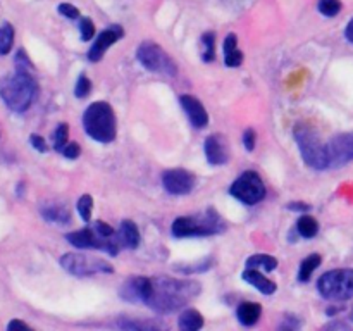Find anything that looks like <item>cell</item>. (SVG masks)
I'll use <instances>...</instances> for the list:
<instances>
[{
    "instance_id": "6da1fadb",
    "label": "cell",
    "mask_w": 353,
    "mask_h": 331,
    "mask_svg": "<svg viewBox=\"0 0 353 331\" xmlns=\"http://www.w3.org/2000/svg\"><path fill=\"white\" fill-rule=\"evenodd\" d=\"M200 285L195 281L169 278H148L145 303L157 312H174L186 305L190 299L199 293Z\"/></svg>"
},
{
    "instance_id": "7a4b0ae2",
    "label": "cell",
    "mask_w": 353,
    "mask_h": 331,
    "mask_svg": "<svg viewBox=\"0 0 353 331\" xmlns=\"http://www.w3.org/2000/svg\"><path fill=\"white\" fill-rule=\"evenodd\" d=\"M38 85L30 71L16 69V72L0 81V97L3 103L14 112H24L30 109L37 97Z\"/></svg>"
},
{
    "instance_id": "3957f363",
    "label": "cell",
    "mask_w": 353,
    "mask_h": 331,
    "mask_svg": "<svg viewBox=\"0 0 353 331\" xmlns=\"http://www.w3.org/2000/svg\"><path fill=\"white\" fill-rule=\"evenodd\" d=\"M83 126L86 133L97 141L109 143L116 138V114L107 102H95L83 114Z\"/></svg>"
},
{
    "instance_id": "277c9868",
    "label": "cell",
    "mask_w": 353,
    "mask_h": 331,
    "mask_svg": "<svg viewBox=\"0 0 353 331\" xmlns=\"http://www.w3.org/2000/svg\"><path fill=\"white\" fill-rule=\"evenodd\" d=\"M224 230L223 219L216 210L209 209L203 214H196V216H185L178 217L172 223V233L178 238L185 237H209V234L221 233Z\"/></svg>"
},
{
    "instance_id": "5b68a950",
    "label": "cell",
    "mask_w": 353,
    "mask_h": 331,
    "mask_svg": "<svg viewBox=\"0 0 353 331\" xmlns=\"http://www.w3.org/2000/svg\"><path fill=\"white\" fill-rule=\"evenodd\" d=\"M295 140L299 143L300 154H302L303 161L314 169H324L330 166V159H327L326 145L319 140L316 131L312 128L305 126V124H299L295 128Z\"/></svg>"
},
{
    "instance_id": "8992f818",
    "label": "cell",
    "mask_w": 353,
    "mask_h": 331,
    "mask_svg": "<svg viewBox=\"0 0 353 331\" xmlns=\"http://www.w3.org/2000/svg\"><path fill=\"white\" fill-rule=\"evenodd\" d=\"M319 293L327 300H348L353 297V269H334L317 281Z\"/></svg>"
},
{
    "instance_id": "52a82bcc",
    "label": "cell",
    "mask_w": 353,
    "mask_h": 331,
    "mask_svg": "<svg viewBox=\"0 0 353 331\" xmlns=\"http://www.w3.org/2000/svg\"><path fill=\"white\" fill-rule=\"evenodd\" d=\"M137 57L141 62V66L148 69V71L165 72L169 76H174L178 72V66L174 64V61L159 45H155L154 41L141 43L137 52Z\"/></svg>"
},
{
    "instance_id": "ba28073f",
    "label": "cell",
    "mask_w": 353,
    "mask_h": 331,
    "mask_svg": "<svg viewBox=\"0 0 353 331\" xmlns=\"http://www.w3.org/2000/svg\"><path fill=\"white\" fill-rule=\"evenodd\" d=\"M231 195L247 205L259 203L265 197V186L261 176L254 171H247L231 185Z\"/></svg>"
},
{
    "instance_id": "9c48e42d",
    "label": "cell",
    "mask_w": 353,
    "mask_h": 331,
    "mask_svg": "<svg viewBox=\"0 0 353 331\" xmlns=\"http://www.w3.org/2000/svg\"><path fill=\"white\" fill-rule=\"evenodd\" d=\"M65 238H68L69 243L78 248H102L110 255H116L119 252L121 241H117L119 237H116V234L114 237H102L99 231H95V228L93 230L85 228L81 231H74V233H69Z\"/></svg>"
},
{
    "instance_id": "30bf717a",
    "label": "cell",
    "mask_w": 353,
    "mask_h": 331,
    "mask_svg": "<svg viewBox=\"0 0 353 331\" xmlns=\"http://www.w3.org/2000/svg\"><path fill=\"white\" fill-rule=\"evenodd\" d=\"M61 265L74 276H90L97 272H112V265L102 259L88 257L85 254H65L62 255Z\"/></svg>"
},
{
    "instance_id": "8fae6325",
    "label": "cell",
    "mask_w": 353,
    "mask_h": 331,
    "mask_svg": "<svg viewBox=\"0 0 353 331\" xmlns=\"http://www.w3.org/2000/svg\"><path fill=\"white\" fill-rule=\"evenodd\" d=\"M330 166L340 168L353 161V133L336 134L330 143L326 145Z\"/></svg>"
},
{
    "instance_id": "7c38bea8",
    "label": "cell",
    "mask_w": 353,
    "mask_h": 331,
    "mask_svg": "<svg viewBox=\"0 0 353 331\" xmlns=\"http://www.w3.org/2000/svg\"><path fill=\"white\" fill-rule=\"evenodd\" d=\"M195 176L186 169H171L162 176V185L172 195H186L195 188Z\"/></svg>"
},
{
    "instance_id": "4fadbf2b",
    "label": "cell",
    "mask_w": 353,
    "mask_h": 331,
    "mask_svg": "<svg viewBox=\"0 0 353 331\" xmlns=\"http://www.w3.org/2000/svg\"><path fill=\"white\" fill-rule=\"evenodd\" d=\"M123 37H124V30L121 26H117V24H114V26H109L105 31H102V33L97 37L95 43L92 45V48H90V52H88L90 61L99 62L100 59L103 57V54H105L107 48L112 47V45Z\"/></svg>"
},
{
    "instance_id": "5bb4252c",
    "label": "cell",
    "mask_w": 353,
    "mask_h": 331,
    "mask_svg": "<svg viewBox=\"0 0 353 331\" xmlns=\"http://www.w3.org/2000/svg\"><path fill=\"white\" fill-rule=\"evenodd\" d=\"M179 102H181L183 109H185L186 116H188V119L192 121L193 126L195 128H205L207 126V123H209V114H207L205 107L202 106V102H200L196 97L181 95Z\"/></svg>"
},
{
    "instance_id": "9a60e30c",
    "label": "cell",
    "mask_w": 353,
    "mask_h": 331,
    "mask_svg": "<svg viewBox=\"0 0 353 331\" xmlns=\"http://www.w3.org/2000/svg\"><path fill=\"white\" fill-rule=\"evenodd\" d=\"M203 150H205L207 161L212 166H223L228 162V145L224 141L223 137L219 134H210L205 140V145H203Z\"/></svg>"
},
{
    "instance_id": "2e32d148",
    "label": "cell",
    "mask_w": 353,
    "mask_h": 331,
    "mask_svg": "<svg viewBox=\"0 0 353 331\" xmlns=\"http://www.w3.org/2000/svg\"><path fill=\"white\" fill-rule=\"evenodd\" d=\"M148 278H131L121 286V297L128 302H145Z\"/></svg>"
},
{
    "instance_id": "e0dca14e",
    "label": "cell",
    "mask_w": 353,
    "mask_h": 331,
    "mask_svg": "<svg viewBox=\"0 0 353 331\" xmlns=\"http://www.w3.org/2000/svg\"><path fill=\"white\" fill-rule=\"evenodd\" d=\"M243 279L247 283H250V285H254L255 288H257L259 292L264 293V295H271V293H274L276 290H278L276 283L271 281L269 278H265V276H262V272L259 271V269L248 268L247 271L243 272Z\"/></svg>"
},
{
    "instance_id": "ac0fdd59",
    "label": "cell",
    "mask_w": 353,
    "mask_h": 331,
    "mask_svg": "<svg viewBox=\"0 0 353 331\" xmlns=\"http://www.w3.org/2000/svg\"><path fill=\"white\" fill-rule=\"evenodd\" d=\"M119 241L128 248H137L138 243H140V231H138L137 224L133 221L126 219L121 223L119 228Z\"/></svg>"
},
{
    "instance_id": "d6986e66",
    "label": "cell",
    "mask_w": 353,
    "mask_h": 331,
    "mask_svg": "<svg viewBox=\"0 0 353 331\" xmlns=\"http://www.w3.org/2000/svg\"><path fill=\"white\" fill-rule=\"evenodd\" d=\"M261 305L255 302H243L236 310L238 319H240V323L245 324V326H254V324L261 319Z\"/></svg>"
},
{
    "instance_id": "ffe728a7",
    "label": "cell",
    "mask_w": 353,
    "mask_h": 331,
    "mask_svg": "<svg viewBox=\"0 0 353 331\" xmlns=\"http://www.w3.org/2000/svg\"><path fill=\"white\" fill-rule=\"evenodd\" d=\"M41 216H43L47 221H50V223H59V224H65L69 223V219H71L69 210L65 209L64 205H57V203L41 207Z\"/></svg>"
},
{
    "instance_id": "44dd1931",
    "label": "cell",
    "mask_w": 353,
    "mask_h": 331,
    "mask_svg": "<svg viewBox=\"0 0 353 331\" xmlns=\"http://www.w3.org/2000/svg\"><path fill=\"white\" fill-rule=\"evenodd\" d=\"M203 326V317L199 310L188 309L179 316V328L186 331H196Z\"/></svg>"
},
{
    "instance_id": "7402d4cb",
    "label": "cell",
    "mask_w": 353,
    "mask_h": 331,
    "mask_svg": "<svg viewBox=\"0 0 353 331\" xmlns=\"http://www.w3.org/2000/svg\"><path fill=\"white\" fill-rule=\"evenodd\" d=\"M247 268L271 272L278 268V261H276L274 257H271V255L257 254V255H252V257L247 259Z\"/></svg>"
},
{
    "instance_id": "603a6c76",
    "label": "cell",
    "mask_w": 353,
    "mask_h": 331,
    "mask_svg": "<svg viewBox=\"0 0 353 331\" xmlns=\"http://www.w3.org/2000/svg\"><path fill=\"white\" fill-rule=\"evenodd\" d=\"M321 261H323V259H321L319 254H312V255H309L307 259H303L302 265H300V271H299L300 281H309L310 276H312V272L321 265Z\"/></svg>"
},
{
    "instance_id": "cb8c5ba5",
    "label": "cell",
    "mask_w": 353,
    "mask_h": 331,
    "mask_svg": "<svg viewBox=\"0 0 353 331\" xmlns=\"http://www.w3.org/2000/svg\"><path fill=\"white\" fill-rule=\"evenodd\" d=\"M296 230H299V233L302 234L303 238H312L316 237L317 231H319V223H317L314 217L302 216L299 219V223H296Z\"/></svg>"
},
{
    "instance_id": "d4e9b609",
    "label": "cell",
    "mask_w": 353,
    "mask_h": 331,
    "mask_svg": "<svg viewBox=\"0 0 353 331\" xmlns=\"http://www.w3.org/2000/svg\"><path fill=\"white\" fill-rule=\"evenodd\" d=\"M14 43V28L9 23L0 26V55L9 54Z\"/></svg>"
},
{
    "instance_id": "484cf974",
    "label": "cell",
    "mask_w": 353,
    "mask_h": 331,
    "mask_svg": "<svg viewBox=\"0 0 353 331\" xmlns=\"http://www.w3.org/2000/svg\"><path fill=\"white\" fill-rule=\"evenodd\" d=\"M68 137H69L68 124L61 123L54 133V148L55 150H62V148L68 145Z\"/></svg>"
},
{
    "instance_id": "4316f807",
    "label": "cell",
    "mask_w": 353,
    "mask_h": 331,
    "mask_svg": "<svg viewBox=\"0 0 353 331\" xmlns=\"http://www.w3.org/2000/svg\"><path fill=\"white\" fill-rule=\"evenodd\" d=\"M92 207L93 200L90 195H83L81 199L78 200V212L85 223H90V221H92Z\"/></svg>"
},
{
    "instance_id": "83f0119b",
    "label": "cell",
    "mask_w": 353,
    "mask_h": 331,
    "mask_svg": "<svg viewBox=\"0 0 353 331\" xmlns=\"http://www.w3.org/2000/svg\"><path fill=\"white\" fill-rule=\"evenodd\" d=\"M319 10L321 14L327 17H334L341 10V2L340 0H319Z\"/></svg>"
},
{
    "instance_id": "f1b7e54d",
    "label": "cell",
    "mask_w": 353,
    "mask_h": 331,
    "mask_svg": "<svg viewBox=\"0 0 353 331\" xmlns=\"http://www.w3.org/2000/svg\"><path fill=\"white\" fill-rule=\"evenodd\" d=\"M203 45H205V52H203V61L210 62L216 57V34L205 33L203 34Z\"/></svg>"
},
{
    "instance_id": "f546056e",
    "label": "cell",
    "mask_w": 353,
    "mask_h": 331,
    "mask_svg": "<svg viewBox=\"0 0 353 331\" xmlns=\"http://www.w3.org/2000/svg\"><path fill=\"white\" fill-rule=\"evenodd\" d=\"M90 92H92V81H90L85 74L79 76L78 83H76V88H74L76 97H78V99H85Z\"/></svg>"
},
{
    "instance_id": "4dcf8cb0",
    "label": "cell",
    "mask_w": 353,
    "mask_h": 331,
    "mask_svg": "<svg viewBox=\"0 0 353 331\" xmlns=\"http://www.w3.org/2000/svg\"><path fill=\"white\" fill-rule=\"evenodd\" d=\"M79 33H81V38L85 41H90L95 34V26H93L92 19L90 17H83L81 23H79Z\"/></svg>"
},
{
    "instance_id": "1f68e13d",
    "label": "cell",
    "mask_w": 353,
    "mask_h": 331,
    "mask_svg": "<svg viewBox=\"0 0 353 331\" xmlns=\"http://www.w3.org/2000/svg\"><path fill=\"white\" fill-rule=\"evenodd\" d=\"M224 62H226V66H230V68H238V66L243 62V54H241L238 48L226 52V54H224Z\"/></svg>"
},
{
    "instance_id": "d6a6232c",
    "label": "cell",
    "mask_w": 353,
    "mask_h": 331,
    "mask_svg": "<svg viewBox=\"0 0 353 331\" xmlns=\"http://www.w3.org/2000/svg\"><path fill=\"white\" fill-rule=\"evenodd\" d=\"M16 68L17 69H24V71H30V69H33V64L30 62V59H28L26 52L21 48V50H17L16 54Z\"/></svg>"
},
{
    "instance_id": "836d02e7",
    "label": "cell",
    "mask_w": 353,
    "mask_h": 331,
    "mask_svg": "<svg viewBox=\"0 0 353 331\" xmlns=\"http://www.w3.org/2000/svg\"><path fill=\"white\" fill-rule=\"evenodd\" d=\"M59 12H61L62 16L69 17V19H76V17L79 16V10L76 9L74 6H71V3H61V6H59Z\"/></svg>"
},
{
    "instance_id": "e575fe53",
    "label": "cell",
    "mask_w": 353,
    "mask_h": 331,
    "mask_svg": "<svg viewBox=\"0 0 353 331\" xmlns=\"http://www.w3.org/2000/svg\"><path fill=\"white\" fill-rule=\"evenodd\" d=\"M62 154L68 159H76L81 154V148H79L78 143H68L64 148H62Z\"/></svg>"
},
{
    "instance_id": "d590c367",
    "label": "cell",
    "mask_w": 353,
    "mask_h": 331,
    "mask_svg": "<svg viewBox=\"0 0 353 331\" xmlns=\"http://www.w3.org/2000/svg\"><path fill=\"white\" fill-rule=\"evenodd\" d=\"M243 143H245V148H247L248 152H252L255 148V131L254 130H247L243 134Z\"/></svg>"
},
{
    "instance_id": "8d00e7d4",
    "label": "cell",
    "mask_w": 353,
    "mask_h": 331,
    "mask_svg": "<svg viewBox=\"0 0 353 331\" xmlns=\"http://www.w3.org/2000/svg\"><path fill=\"white\" fill-rule=\"evenodd\" d=\"M30 141L38 152H41V154H43V152H47V143H45V140L40 137V134H31Z\"/></svg>"
},
{
    "instance_id": "74e56055",
    "label": "cell",
    "mask_w": 353,
    "mask_h": 331,
    "mask_svg": "<svg viewBox=\"0 0 353 331\" xmlns=\"http://www.w3.org/2000/svg\"><path fill=\"white\" fill-rule=\"evenodd\" d=\"M95 231H99L100 234H102V237H114V230L112 228L109 226V224H105L103 223V221H97L95 223Z\"/></svg>"
},
{
    "instance_id": "f35d334b",
    "label": "cell",
    "mask_w": 353,
    "mask_h": 331,
    "mask_svg": "<svg viewBox=\"0 0 353 331\" xmlns=\"http://www.w3.org/2000/svg\"><path fill=\"white\" fill-rule=\"evenodd\" d=\"M236 45H238L236 34H228L226 40H224V54H226V52L234 50V48H236Z\"/></svg>"
},
{
    "instance_id": "ab89813d",
    "label": "cell",
    "mask_w": 353,
    "mask_h": 331,
    "mask_svg": "<svg viewBox=\"0 0 353 331\" xmlns=\"http://www.w3.org/2000/svg\"><path fill=\"white\" fill-rule=\"evenodd\" d=\"M7 330H9V331H14V330H30V326H28L26 323H23V321L12 319L9 324H7Z\"/></svg>"
},
{
    "instance_id": "60d3db41",
    "label": "cell",
    "mask_w": 353,
    "mask_h": 331,
    "mask_svg": "<svg viewBox=\"0 0 353 331\" xmlns=\"http://www.w3.org/2000/svg\"><path fill=\"white\" fill-rule=\"evenodd\" d=\"M288 207H290V209H292V210H309V209H310L309 203H299V202L290 203Z\"/></svg>"
},
{
    "instance_id": "b9f144b4",
    "label": "cell",
    "mask_w": 353,
    "mask_h": 331,
    "mask_svg": "<svg viewBox=\"0 0 353 331\" xmlns=\"http://www.w3.org/2000/svg\"><path fill=\"white\" fill-rule=\"evenodd\" d=\"M345 34H347L348 40H350L352 43H353V19L347 24V30H345Z\"/></svg>"
}]
</instances>
